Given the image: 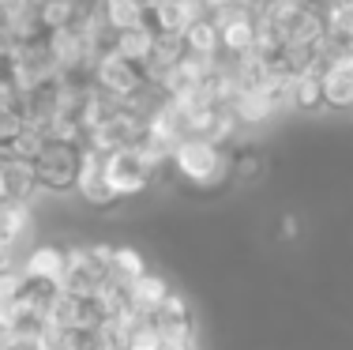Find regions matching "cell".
<instances>
[{
    "label": "cell",
    "instance_id": "obj_1",
    "mask_svg": "<svg viewBox=\"0 0 353 350\" xmlns=\"http://www.w3.org/2000/svg\"><path fill=\"white\" fill-rule=\"evenodd\" d=\"M170 166L184 181H192V185L214 188V185H222V181H230L233 151L222 144H211V139H181V144L173 147Z\"/></svg>",
    "mask_w": 353,
    "mask_h": 350
},
{
    "label": "cell",
    "instance_id": "obj_2",
    "mask_svg": "<svg viewBox=\"0 0 353 350\" xmlns=\"http://www.w3.org/2000/svg\"><path fill=\"white\" fill-rule=\"evenodd\" d=\"M79 162H83V147L75 139L53 136L46 139V147L34 155V173H38V188L53 196H68L75 193L79 181Z\"/></svg>",
    "mask_w": 353,
    "mask_h": 350
},
{
    "label": "cell",
    "instance_id": "obj_3",
    "mask_svg": "<svg viewBox=\"0 0 353 350\" xmlns=\"http://www.w3.org/2000/svg\"><path fill=\"white\" fill-rule=\"evenodd\" d=\"M113 275V245H72L64 260L61 290L72 294H98Z\"/></svg>",
    "mask_w": 353,
    "mask_h": 350
},
{
    "label": "cell",
    "instance_id": "obj_4",
    "mask_svg": "<svg viewBox=\"0 0 353 350\" xmlns=\"http://www.w3.org/2000/svg\"><path fill=\"white\" fill-rule=\"evenodd\" d=\"M105 173H109V185H113L117 200H132V196L147 193L150 181L158 177V170L136 147H113V151H105Z\"/></svg>",
    "mask_w": 353,
    "mask_h": 350
},
{
    "label": "cell",
    "instance_id": "obj_5",
    "mask_svg": "<svg viewBox=\"0 0 353 350\" xmlns=\"http://www.w3.org/2000/svg\"><path fill=\"white\" fill-rule=\"evenodd\" d=\"M90 83H94V87H102V90H109V95H117L124 102V98L136 95L143 83H147V72H143V64L124 61L117 49H109L105 57H98L94 72H90Z\"/></svg>",
    "mask_w": 353,
    "mask_h": 350
},
{
    "label": "cell",
    "instance_id": "obj_6",
    "mask_svg": "<svg viewBox=\"0 0 353 350\" xmlns=\"http://www.w3.org/2000/svg\"><path fill=\"white\" fill-rule=\"evenodd\" d=\"M105 320L98 294H72L61 290L57 302L49 305V328H98Z\"/></svg>",
    "mask_w": 353,
    "mask_h": 350
},
{
    "label": "cell",
    "instance_id": "obj_7",
    "mask_svg": "<svg viewBox=\"0 0 353 350\" xmlns=\"http://www.w3.org/2000/svg\"><path fill=\"white\" fill-rule=\"evenodd\" d=\"M75 193L87 200L90 207H109L117 204V193L109 185L105 173V151L102 147H83V162H79V181H75Z\"/></svg>",
    "mask_w": 353,
    "mask_h": 350
},
{
    "label": "cell",
    "instance_id": "obj_8",
    "mask_svg": "<svg viewBox=\"0 0 353 350\" xmlns=\"http://www.w3.org/2000/svg\"><path fill=\"white\" fill-rule=\"evenodd\" d=\"M150 320H154V328L162 331V336L196 339V309H192V302L184 294H176V290H170V294L162 298V305L150 313Z\"/></svg>",
    "mask_w": 353,
    "mask_h": 350
},
{
    "label": "cell",
    "instance_id": "obj_9",
    "mask_svg": "<svg viewBox=\"0 0 353 350\" xmlns=\"http://www.w3.org/2000/svg\"><path fill=\"white\" fill-rule=\"evenodd\" d=\"M319 79H323V106H331V110H353V53L334 57L331 64H323Z\"/></svg>",
    "mask_w": 353,
    "mask_h": 350
},
{
    "label": "cell",
    "instance_id": "obj_10",
    "mask_svg": "<svg viewBox=\"0 0 353 350\" xmlns=\"http://www.w3.org/2000/svg\"><path fill=\"white\" fill-rule=\"evenodd\" d=\"M199 15H207V4L203 0H154V4L147 8V23L154 30H188L192 19H199Z\"/></svg>",
    "mask_w": 353,
    "mask_h": 350
},
{
    "label": "cell",
    "instance_id": "obj_11",
    "mask_svg": "<svg viewBox=\"0 0 353 350\" xmlns=\"http://www.w3.org/2000/svg\"><path fill=\"white\" fill-rule=\"evenodd\" d=\"M30 226H34L30 200H4V204H0V241L23 245V241L30 237Z\"/></svg>",
    "mask_w": 353,
    "mask_h": 350
},
{
    "label": "cell",
    "instance_id": "obj_12",
    "mask_svg": "<svg viewBox=\"0 0 353 350\" xmlns=\"http://www.w3.org/2000/svg\"><path fill=\"white\" fill-rule=\"evenodd\" d=\"M184 41H188V53L222 57V30H218V23H214L211 12L188 23V30H184Z\"/></svg>",
    "mask_w": 353,
    "mask_h": 350
},
{
    "label": "cell",
    "instance_id": "obj_13",
    "mask_svg": "<svg viewBox=\"0 0 353 350\" xmlns=\"http://www.w3.org/2000/svg\"><path fill=\"white\" fill-rule=\"evenodd\" d=\"M290 110H301V113L323 110V79H319V68L301 72V76L290 79Z\"/></svg>",
    "mask_w": 353,
    "mask_h": 350
},
{
    "label": "cell",
    "instance_id": "obj_14",
    "mask_svg": "<svg viewBox=\"0 0 353 350\" xmlns=\"http://www.w3.org/2000/svg\"><path fill=\"white\" fill-rule=\"evenodd\" d=\"M113 49L124 57V61L147 64V61H150V49H154V27H150V23H139V27L117 30V41H113Z\"/></svg>",
    "mask_w": 353,
    "mask_h": 350
},
{
    "label": "cell",
    "instance_id": "obj_15",
    "mask_svg": "<svg viewBox=\"0 0 353 350\" xmlns=\"http://www.w3.org/2000/svg\"><path fill=\"white\" fill-rule=\"evenodd\" d=\"M170 279H162V275H154V271H143L136 282H132V309H139V313H154L158 305H162V298L170 294Z\"/></svg>",
    "mask_w": 353,
    "mask_h": 350
},
{
    "label": "cell",
    "instance_id": "obj_16",
    "mask_svg": "<svg viewBox=\"0 0 353 350\" xmlns=\"http://www.w3.org/2000/svg\"><path fill=\"white\" fill-rule=\"evenodd\" d=\"M4 173H8V193H12V200H34L41 193L34 162H27V158H4Z\"/></svg>",
    "mask_w": 353,
    "mask_h": 350
},
{
    "label": "cell",
    "instance_id": "obj_17",
    "mask_svg": "<svg viewBox=\"0 0 353 350\" xmlns=\"http://www.w3.org/2000/svg\"><path fill=\"white\" fill-rule=\"evenodd\" d=\"M64 260H68V249H57V245H38L27 253V264H23V271L30 275H41V279H57L61 282L64 275Z\"/></svg>",
    "mask_w": 353,
    "mask_h": 350
},
{
    "label": "cell",
    "instance_id": "obj_18",
    "mask_svg": "<svg viewBox=\"0 0 353 350\" xmlns=\"http://www.w3.org/2000/svg\"><path fill=\"white\" fill-rule=\"evenodd\" d=\"M41 339L49 350H102L98 328H46Z\"/></svg>",
    "mask_w": 353,
    "mask_h": 350
},
{
    "label": "cell",
    "instance_id": "obj_19",
    "mask_svg": "<svg viewBox=\"0 0 353 350\" xmlns=\"http://www.w3.org/2000/svg\"><path fill=\"white\" fill-rule=\"evenodd\" d=\"M98 8H102L105 23L113 30H128L147 23V4L143 0H98Z\"/></svg>",
    "mask_w": 353,
    "mask_h": 350
},
{
    "label": "cell",
    "instance_id": "obj_20",
    "mask_svg": "<svg viewBox=\"0 0 353 350\" xmlns=\"http://www.w3.org/2000/svg\"><path fill=\"white\" fill-rule=\"evenodd\" d=\"M79 12H83V0H46V4H38L46 35L49 30H61V27H75Z\"/></svg>",
    "mask_w": 353,
    "mask_h": 350
},
{
    "label": "cell",
    "instance_id": "obj_21",
    "mask_svg": "<svg viewBox=\"0 0 353 350\" xmlns=\"http://www.w3.org/2000/svg\"><path fill=\"white\" fill-rule=\"evenodd\" d=\"M147 271V256L132 245H113V279L121 282H136Z\"/></svg>",
    "mask_w": 353,
    "mask_h": 350
},
{
    "label": "cell",
    "instance_id": "obj_22",
    "mask_svg": "<svg viewBox=\"0 0 353 350\" xmlns=\"http://www.w3.org/2000/svg\"><path fill=\"white\" fill-rule=\"evenodd\" d=\"M158 343H162V331L154 328V320H143V324H136V331H132V343H128V350H158Z\"/></svg>",
    "mask_w": 353,
    "mask_h": 350
},
{
    "label": "cell",
    "instance_id": "obj_23",
    "mask_svg": "<svg viewBox=\"0 0 353 350\" xmlns=\"http://www.w3.org/2000/svg\"><path fill=\"white\" fill-rule=\"evenodd\" d=\"M0 350H49L41 336H15V331H0Z\"/></svg>",
    "mask_w": 353,
    "mask_h": 350
},
{
    "label": "cell",
    "instance_id": "obj_24",
    "mask_svg": "<svg viewBox=\"0 0 353 350\" xmlns=\"http://www.w3.org/2000/svg\"><path fill=\"white\" fill-rule=\"evenodd\" d=\"M19 286H23V271L19 268H15V271H0V309L19 298Z\"/></svg>",
    "mask_w": 353,
    "mask_h": 350
},
{
    "label": "cell",
    "instance_id": "obj_25",
    "mask_svg": "<svg viewBox=\"0 0 353 350\" xmlns=\"http://www.w3.org/2000/svg\"><path fill=\"white\" fill-rule=\"evenodd\" d=\"M23 245H12V241H0V271H15L19 268Z\"/></svg>",
    "mask_w": 353,
    "mask_h": 350
},
{
    "label": "cell",
    "instance_id": "obj_26",
    "mask_svg": "<svg viewBox=\"0 0 353 350\" xmlns=\"http://www.w3.org/2000/svg\"><path fill=\"white\" fill-rule=\"evenodd\" d=\"M158 350H199L196 339H184V336H162Z\"/></svg>",
    "mask_w": 353,
    "mask_h": 350
},
{
    "label": "cell",
    "instance_id": "obj_27",
    "mask_svg": "<svg viewBox=\"0 0 353 350\" xmlns=\"http://www.w3.org/2000/svg\"><path fill=\"white\" fill-rule=\"evenodd\" d=\"M4 200H12V193H8V173H4V158H0V204Z\"/></svg>",
    "mask_w": 353,
    "mask_h": 350
},
{
    "label": "cell",
    "instance_id": "obj_28",
    "mask_svg": "<svg viewBox=\"0 0 353 350\" xmlns=\"http://www.w3.org/2000/svg\"><path fill=\"white\" fill-rule=\"evenodd\" d=\"M207 4V12H218V8H230V4H237V0H203Z\"/></svg>",
    "mask_w": 353,
    "mask_h": 350
},
{
    "label": "cell",
    "instance_id": "obj_29",
    "mask_svg": "<svg viewBox=\"0 0 353 350\" xmlns=\"http://www.w3.org/2000/svg\"><path fill=\"white\" fill-rule=\"evenodd\" d=\"M0 46H4V12H0ZM12 49V46H8Z\"/></svg>",
    "mask_w": 353,
    "mask_h": 350
},
{
    "label": "cell",
    "instance_id": "obj_30",
    "mask_svg": "<svg viewBox=\"0 0 353 350\" xmlns=\"http://www.w3.org/2000/svg\"><path fill=\"white\" fill-rule=\"evenodd\" d=\"M248 4H256V8H263V4H267V0H248Z\"/></svg>",
    "mask_w": 353,
    "mask_h": 350
},
{
    "label": "cell",
    "instance_id": "obj_31",
    "mask_svg": "<svg viewBox=\"0 0 353 350\" xmlns=\"http://www.w3.org/2000/svg\"><path fill=\"white\" fill-rule=\"evenodd\" d=\"M0 4H12V0H0Z\"/></svg>",
    "mask_w": 353,
    "mask_h": 350
}]
</instances>
